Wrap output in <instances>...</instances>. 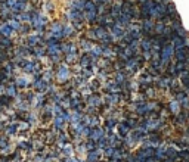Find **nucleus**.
Masks as SVG:
<instances>
[{
  "mask_svg": "<svg viewBox=\"0 0 189 162\" xmlns=\"http://www.w3.org/2000/svg\"><path fill=\"white\" fill-rule=\"evenodd\" d=\"M72 71L69 69V66L65 63V62H61L59 65L55 66L53 69V78H55V83L59 84V86H64L67 84L69 80L72 78Z\"/></svg>",
  "mask_w": 189,
  "mask_h": 162,
  "instance_id": "obj_1",
  "label": "nucleus"
},
{
  "mask_svg": "<svg viewBox=\"0 0 189 162\" xmlns=\"http://www.w3.org/2000/svg\"><path fill=\"white\" fill-rule=\"evenodd\" d=\"M105 134H106V131L103 130V127H96V128H92V131H90V134H89V139L87 140H92V142H98V140H101L105 137Z\"/></svg>",
  "mask_w": 189,
  "mask_h": 162,
  "instance_id": "obj_2",
  "label": "nucleus"
},
{
  "mask_svg": "<svg viewBox=\"0 0 189 162\" xmlns=\"http://www.w3.org/2000/svg\"><path fill=\"white\" fill-rule=\"evenodd\" d=\"M130 131H132V130H130V127H129V124H127L126 121H120V122L117 124L115 133H117V136H118L120 139H124V137H126Z\"/></svg>",
  "mask_w": 189,
  "mask_h": 162,
  "instance_id": "obj_3",
  "label": "nucleus"
},
{
  "mask_svg": "<svg viewBox=\"0 0 189 162\" xmlns=\"http://www.w3.org/2000/svg\"><path fill=\"white\" fill-rule=\"evenodd\" d=\"M102 150H92V152H87L86 153V162H99L102 159Z\"/></svg>",
  "mask_w": 189,
  "mask_h": 162,
  "instance_id": "obj_4",
  "label": "nucleus"
},
{
  "mask_svg": "<svg viewBox=\"0 0 189 162\" xmlns=\"http://www.w3.org/2000/svg\"><path fill=\"white\" fill-rule=\"evenodd\" d=\"M167 109H169V112L172 113V116H174V115H177L180 110H182V108H180V105L174 100V99H170L169 102H167Z\"/></svg>",
  "mask_w": 189,
  "mask_h": 162,
  "instance_id": "obj_5",
  "label": "nucleus"
},
{
  "mask_svg": "<svg viewBox=\"0 0 189 162\" xmlns=\"http://www.w3.org/2000/svg\"><path fill=\"white\" fill-rule=\"evenodd\" d=\"M117 124H118V121L117 119H114V118H106L105 121H103V130L105 131H115V128H117Z\"/></svg>",
  "mask_w": 189,
  "mask_h": 162,
  "instance_id": "obj_6",
  "label": "nucleus"
},
{
  "mask_svg": "<svg viewBox=\"0 0 189 162\" xmlns=\"http://www.w3.org/2000/svg\"><path fill=\"white\" fill-rule=\"evenodd\" d=\"M188 56V50L186 47H182V49H174V57H176V62H183Z\"/></svg>",
  "mask_w": 189,
  "mask_h": 162,
  "instance_id": "obj_7",
  "label": "nucleus"
},
{
  "mask_svg": "<svg viewBox=\"0 0 189 162\" xmlns=\"http://www.w3.org/2000/svg\"><path fill=\"white\" fill-rule=\"evenodd\" d=\"M12 103H14V99L12 97H9L8 94H0V106L2 108H11L12 106Z\"/></svg>",
  "mask_w": 189,
  "mask_h": 162,
  "instance_id": "obj_8",
  "label": "nucleus"
},
{
  "mask_svg": "<svg viewBox=\"0 0 189 162\" xmlns=\"http://www.w3.org/2000/svg\"><path fill=\"white\" fill-rule=\"evenodd\" d=\"M12 33H14V30H12L8 24H2V25H0V34H2L3 37H5V36L11 37V36H12Z\"/></svg>",
  "mask_w": 189,
  "mask_h": 162,
  "instance_id": "obj_9",
  "label": "nucleus"
},
{
  "mask_svg": "<svg viewBox=\"0 0 189 162\" xmlns=\"http://www.w3.org/2000/svg\"><path fill=\"white\" fill-rule=\"evenodd\" d=\"M106 146H108V140H106V137H103V139H101V140L96 142V149H98V150H103Z\"/></svg>",
  "mask_w": 189,
  "mask_h": 162,
  "instance_id": "obj_10",
  "label": "nucleus"
},
{
  "mask_svg": "<svg viewBox=\"0 0 189 162\" xmlns=\"http://www.w3.org/2000/svg\"><path fill=\"white\" fill-rule=\"evenodd\" d=\"M84 149H86V152H92L96 149V143L92 140H84Z\"/></svg>",
  "mask_w": 189,
  "mask_h": 162,
  "instance_id": "obj_11",
  "label": "nucleus"
},
{
  "mask_svg": "<svg viewBox=\"0 0 189 162\" xmlns=\"http://www.w3.org/2000/svg\"><path fill=\"white\" fill-rule=\"evenodd\" d=\"M161 3H164V4H169V3H172V0H161Z\"/></svg>",
  "mask_w": 189,
  "mask_h": 162,
  "instance_id": "obj_12",
  "label": "nucleus"
}]
</instances>
